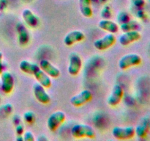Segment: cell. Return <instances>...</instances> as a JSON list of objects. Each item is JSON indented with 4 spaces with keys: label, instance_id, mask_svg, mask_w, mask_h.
I'll return each instance as SVG.
<instances>
[{
    "label": "cell",
    "instance_id": "1",
    "mask_svg": "<svg viewBox=\"0 0 150 141\" xmlns=\"http://www.w3.org/2000/svg\"><path fill=\"white\" fill-rule=\"evenodd\" d=\"M71 135L75 138H89L92 139L95 137L96 133L93 128L86 124H76L71 129Z\"/></svg>",
    "mask_w": 150,
    "mask_h": 141
},
{
    "label": "cell",
    "instance_id": "2",
    "mask_svg": "<svg viewBox=\"0 0 150 141\" xmlns=\"http://www.w3.org/2000/svg\"><path fill=\"white\" fill-rule=\"evenodd\" d=\"M142 62V57L137 54H127L121 57L119 61V67L121 70H126L131 67L141 65Z\"/></svg>",
    "mask_w": 150,
    "mask_h": 141
},
{
    "label": "cell",
    "instance_id": "3",
    "mask_svg": "<svg viewBox=\"0 0 150 141\" xmlns=\"http://www.w3.org/2000/svg\"><path fill=\"white\" fill-rule=\"evenodd\" d=\"M112 135L114 137L120 140H127L133 138L136 135V131L133 126H116L112 130Z\"/></svg>",
    "mask_w": 150,
    "mask_h": 141
},
{
    "label": "cell",
    "instance_id": "4",
    "mask_svg": "<svg viewBox=\"0 0 150 141\" xmlns=\"http://www.w3.org/2000/svg\"><path fill=\"white\" fill-rule=\"evenodd\" d=\"M66 115L62 111L52 113L47 120V127L51 132H55L65 121Z\"/></svg>",
    "mask_w": 150,
    "mask_h": 141
},
{
    "label": "cell",
    "instance_id": "5",
    "mask_svg": "<svg viewBox=\"0 0 150 141\" xmlns=\"http://www.w3.org/2000/svg\"><path fill=\"white\" fill-rule=\"evenodd\" d=\"M92 98L93 95L89 90H83L79 94L70 98V104L75 107H80L89 102Z\"/></svg>",
    "mask_w": 150,
    "mask_h": 141
},
{
    "label": "cell",
    "instance_id": "6",
    "mask_svg": "<svg viewBox=\"0 0 150 141\" xmlns=\"http://www.w3.org/2000/svg\"><path fill=\"white\" fill-rule=\"evenodd\" d=\"M82 68V60L77 53L73 52L70 54L69 59V65L67 71L71 76H77Z\"/></svg>",
    "mask_w": 150,
    "mask_h": 141
},
{
    "label": "cell",
    "instance_id": "7",
    "mask_svg": "<svg viewBox=\"0 0 150 141\" xmlns=\"http://www.w3.org/2000/svg\"><path fill=\"white\" fill-rule=\"evenodd\" d=\"M116 41H117V38L114 34L108 33L103 38L96 40L94 42V46L99 51H104L114 45Z\"/></svg>",
    "mask_w": 150,
    "mask_h": 141
},
{
    "label": "cell",
    "instance_id": "8",
    "mask_svg": "<svg viewBox=\"0 0 150 141\" xmlns=\"http://www.w3.org/2000/svg\"><path fill=\"white\" fill-rule=\"evenodd\" d=\"M124 96V90L120 85H115L111 90V94L108 97L107 104L111 107H116L122 100Z\"/></svg>",
    "mask_w": 150,
    "mask_h": 141
},
{
    "label": "cell",
    "instance_id": "9",
    "mask_svg": "<svg viewBox=\"0 0 150 141\" xmlns=\"http://www.w3.org/2000/svg\"><path fill=\"white\" fill-rule=\"evenodd\" d=\"M1 90L4 93L10 94L13 90L15 85L14 77L8 71H3L1 74Z\"/></svg>",
    "mask_w": 150,
    "mask_h": 141
},
{
    "label": "cell",
    "instance_id": "10",
    "mask_svg": "<svg viewBox=\"0 0 150 141\" xmlns=\"http://www.w3.org/2000/svg\"><path fill=\"white\" fill-rule=\"evenodd\" d=\"M142 38V35L138 30L129 31L122 34L119 38V42L123 46H126L133 43L139 41Z\"/></svg>",
    "mask_w": 150,
    "mask_h": 141
},
{
    "label": "cell",
    "instance_id": "11",
    "mask_svg": "<svg viewBox=\"0 0 150 141\" xmlns=\"http://www.w3.org/2000/svg\"><path fill=\"white\" fill-rule=\"evenodd\" d=\"M33 92L35 98L42 104H47L51 101V97L45 91V88L38 82L33 85Z\"/></svg>",
    "mask_w": 150,
    "mask_h": 141
},
{
    "label": "cell",
    "instance_id": "12",
    "mask_svg": "<svg viewBox=\"0 0 150 141\" xmlns=\"http://www.w3.org/2000/svg\"><path fill=\"white\" fill-rule=\"evenodd\" d=\"M16 29L18 35V41L19 45L21 46H25L27 45L30 41V35L24 24L22 23H18L16 26Z\"/></svg>",
    "mask_w": 150,
    "mask_h": 141
},
{
    "label": "cell",
    "instance_id": "13",
    "mask_svg": "<svg viewBox=\"0 0 150 141\" xmlns=\"http://www.w3.org/2000/svg\"><path fill=\"white\" fill-rule=\"evenodd\" d=\"M85 39V35L83 32L79 30H74L69 32L64 38V43L67 46H71L73 44L81 42Z\"/></svg>",
    "mask_w": 150,
    "mask_h": 141
},
{
    "label": "cell",
    "instance_id": "14",
    "mask_svg": "<svg viewBox=\"0 0 150 141\" xmlns=\"http://www.w3.org/2000/svg\"><path fill=\"white\" fill-rule=\"evenodd\" d=\"M40 68L51 78H58L60 76L59 69L54 66L48 60H42L40 62Z\"/></svg>",
    "mask_w": 150,
    "mask_h": 141
},
{
    "label": "cell",
    "instance_id": "15",
    "mask_svg": "<svg viewBox=\"0 0 150 141\" xmlns=\"http://www.w3.org/2000/svg\"><path fill=\"white\" fill-rule=\"evenodd\" d=\"M22 18L25 23L32 29H35L40 24V20L38 16L29 9H25L22 12Z\"/></svg>",
    "mask_w": 150,
    "mask_h": 141
},
{
    "label": "cell",
    "instance_id": "16",
    "mask_svg": "<svg viewBox=\"0 0 150 141\" xmlns=\"http://www.w3.org/2000/svg\"><path fill=\"white\" fill-rule=\"evenodd\" d=\"M33 75L35 76L37 81L45 88H50L52 85V82H51L50 76H48L40 67L36 69V70L34 72Z\"/></svg>",
    "mask_w": 150,
    "mask_h": 141
},
{
    "label": "cell",
    "instance_id": "17",
    "mask_svg": "<svg viewBox=\"0 0 150 141\" xmlns=\"http://www.w3.org/2000/svg\"><path fill=\"white\" fill-rule=\"evenodd\" d=\"M98 26L103 30L112 34L117 33L120 29L119 25L117 23L108 19H103L100 21L98 23Z\"/></svg>",
    "mask_w": 150,
    "mask_h": 141
},
{
    "label": "cell",
    "instance_id": "18",
    "mask_svg": "<svg viewBox=\"0 0 150 141\" xmlns=\"http://www.w3.org/2000/svg\"><path fill=\"white\" fill-rule=\"evenodd\" d=\"M79 7L82 16L85 18H91L93 15L92 0H79Z\"/></svg>",
    "mask_w": 150,
    "mask_h": 141
},
{
    "label": "cell",
    "instance_id": "19",
    "mask_svg": "<svg viewBox=\"0 0 150 141\" xmlns=\"http://www.w3.org/2000/svg\"><path fill=\"white\" fill-rule=\"evenodd\" d=\"M40 66L38 65L31 63L27 60H22L19 64V68L22 72L30 75H33L34 72Z\"/></svg>",
    "mask_w": 150,
    "mask_h": 141
},
{
    "label": "cell",
    "instance_id": "20",
    "mask_svg": "<svg viewBox=\"0 0 150 141\" xmlns=\"http://www.w3.org/2000/svg\"><path fill=\"white\" fill-rule=\"evenodd\" d=\"M140 28L139 22L136 21H129L125 22V23L121 24L120 25V29L123 32H129V31L138 30Z\"/></svg>",
    "mask_w": 150,
    "mask_h": 141
},
{
    "label": "cell",
    "instance_id": "21",
    "mask_svg": "<svg viewBox=\"0 0 150 141\" xmlns=\"http://www.w3.org/2000/svg\"><path fill=\"white\" fill-rule=\"evenodd\" d=\"M135 131H136V135L139 137H145L149 132V123L144 122V123L139 125L137 127L135 128Z\"/></svg>",
    "mask_w": 150,
    "mask_h": 141
},
{
    "label": "cell",
    "instance_id": "22",
    "mask_svg": "<svg viewBox=\"0 0 150 141\" xmlns=\"http://www.w3.org/2000/svg\"><path fill=\"white\" fill-rule=\"evenodd\" d=\"M23 119L28 124H33L35 121V114L32 111H28L23 114Z\"/></svg>",
    "mask_w": 150,
    "mask_h": 141
},
{
    "label": "cell",
    "instance_id": "23",
    "mask_svg": "<svg viewBox=\"0 0 150 141\" xmlns=\"http://www.w3.org/2000/svg\"><path fill=\"white\" fill-rule=\"evenodd\" d=\"M130 20V15L124 11H122L119 13L118 15V21L120 24L125 23V22L129 21Z\"/></svg>",
    "mask_w": 150,
    "mask_h": 141
},
{
    "label": "cell",
    "instance_id": "24",
    "mask_svg": "<svg viewBox=\"0 0 150 141\" xmlns=\"http://www.w3.org/2000/svg\"><path fill=\"white\" fill-rule=\"evenodd\" d=\"M1 109L2 110V112H4V115H9L10 114H11L13 110V105L11 104H9V103L3 105Z\"/></svg>",
    "mask_w": 150,
    "mask_h": 141
},
{
    "label": "cell",
    "instance_id": "25",
    "mask_svg": "<svg viewBox=\"0 0 150 141\" xmlns=\"http://www.w3.org/2000/svg\"><path fill=\"white\" fill-rule=\"evenodd\" d=\"M131 2L135 7L142 9L145 6V0H131Z\"/></svg>",
    "mask_w": 150,
    "mask_h": 141
},
{
    "label": "cell",
    "instance_id": "26",
    "mask_svg": "<svg viewBox=\"0 0 150 141\" xmlns=\"http://www.w3.org/2000/svg\"><path fill=\"white\" fill-rule=\"evenodd\" d=\"M23 140L24 141H34L35 140V137H34L33 133L29 131H26L23 133Z\"/></svg>",
    "mask_w": 150,
    "mask_h": 141
},
{
    "label": "cell",
    "instance_id": "27",
    "mask_svg": "<svg viewBox=\"0 0 150 141\" xmlns=\"http://www.w3.org/2000/svg\"><path fill=\"white\" fill-rule=\"evenodd\" d=\"M16 133L18 135H23L24 133V126L21 123L16 126Z\"/></svg>",
    "mask_w": 150,
    "mask_h": 141
},
{
    "label": "cell",
    "instance_id": "28",
    "mask_svg": "<svg viewBox=\"0 0 150 141\" xmlns=\"http://www.w3.org/2000/svg\"><path fill=\"white\" fill-rule=\"evenodd\" d=\"M137 9L139 10L137 12V16H139L140 19H145V18H146V14L144 13V10H142V9H139V8H137Z\"/></svg>",
    "mask_w": 150,
    "mask_h": 141
},
{
    "label": "cell",
    "instance_id": "29",
    "mask_svg": "<svg viewBox=\"0 0 150 141\" xmlns=\"http://www.w3.org/2000/svg\"><path fill=\"white\" fill-rule=\"evenodd\" d=\"M4 71V65H3V54L0 51V75Z\"/></svg>",
    "mask_w": 150,
    "mask_h": 141
},
{
    "label": "cell",
    "instance_id": "30",
    "mask_svg": "<svg viewBox=\"0 0 150 141\" xmlns=\"http://www.w3.org/2000/svg\"><path fill=\"white\" fill-rule=\"evenodd\" d=\"M13 123H14V124L16 125V126L21 123V122L20 118H19L18 115H15L14 118H13Z\"/></svg>",
    "mask_w": 150,
    "mask_h": 141
},
{
    "label": "cell",
    "instance_id": "31",
    "mask_svg": "<svg viewBox=\"0 0 150 141\" xmlns=\"http://www.w3.org/2000/svg\"><path fill=\"white\" fill-rule=\"evenodd\" d=\"M22 1H24V2H26V3H29V2H31L32 0H22Z\"/></svg>",
    "mask_w": 150,
    "mask_h": 141
},
{
    "label": "cell",
    "instance_id": "32",
    "mask_svg": "<svg viewBox=\"0 0 150 141\" xmlns=\"http://www.w3.org/2000/svg\"><path fill=\"white\" fill-rule=\"evenodd\" d=\"M149 1H150V0H149Z\"/></svg>",
    "mask_w": 150,
    "mask_h": 141
}]
</instances>
